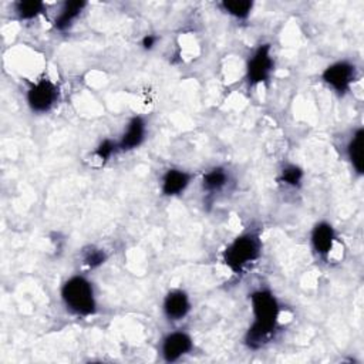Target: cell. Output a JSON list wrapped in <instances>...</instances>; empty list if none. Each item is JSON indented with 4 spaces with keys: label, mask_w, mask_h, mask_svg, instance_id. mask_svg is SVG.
Listing matches in <instances>:
<instances>
[{
    "label": "cell",
    "mask_w": 364,
    "mask_h": 364,
    "mask_svg": "<svg viewBox=\"0 0 364 364\" xmlns=\"http://www.w3.org/2000/svg\"><path fill=\"white\" fill-rule=\"evenodd\" d=\"M145 135H146L145 119L139 115L132 117L128 121V124L121 135V139L118 141V149L119 151H131V149L138 148L144 142Z\"/></svg>",
    "instance_id": "8fae6325"
},
{
    "label": "cell",
    "mask_w": 364,
    "mask_h": 364,
    "mask_svg": "<svg viewBox=\"0 0 364 364\" xmlns=\"http://www.w3.org/2000/svg\"><path fill=\"white\" fill-rule=\"evenodd\" d=\"M274 67L270 44H260L252 53L246 64V78L250 85H257L269 80Z\"/></svg>",
    "instance_id": "5b68a950"
},
{
    "label": "cell",
    "mask_w": 364,
    "mask_h": 364,
    "mask_svg": "<svg viewBox=\"0 0 364 364\" xmlns=\"http://www.w3.org/2000/svg\"><path fill=\"white\" fill-rule=\"evenodd\" d=\"M229 182V172L223 166H213L202 176V189L208 193L220 192Z\"/></svg>",
    "instance_id": "5bb4252c"
},
{
    "label": "cell",
    "mask_w": 364,
    "mask_h": 364,
    "mask_svg": "<svg viewBox=\"0 0 364 364\" xmlns=\"http://www.w3.org/2000/svg\"><path fill=\"white\" fill-rule=\"evenodd\" d=\"M336 239L337 236L333 225L326 220L317 222L313 226L310 233V242H311L313 250L321 257H327L333 252Z\"/></svg>",
    "instance_id": "9c48e42d"
},
{
    "label": "cell",
    "mask_w": 364,
    "mask_h": 364,
    "mask_svg": "<svg viewBox=\"0 0 364 364\" xmlns=\"http://www.w3.org/2000/svg\"><path fill=\"white\" fill-rule=\"evenodd\" d=\"M193 348L192 337L182 330L171 331L161 340V355L166 363H173L189 354Z\"/></svg>",
    "instance_id": "52a82bcc"
},
{
    "label": "cell",
    "mask_w": 364,
    "mask_h": 364,
    "mask_svg": "<svg viewBox=\"0 0 364 364\" xmlns=\"http://www.w3.org/2000/svg\"><path fill=\"white\" fill-rule=\"evenodd\" d=\"M192 175L183 169L169 168L161 178V192L164 196H178L186 191Z\"/></svg>",
    "instance_id": "30bf717a"
},
{
    "label": "cell",
    "mask_w": 364,
    "mask_h": 364,
    "mask_svg": "<svg viewBox=\"0 0 364 364\" xmlns=\"http://www.w3.org/2000/svg\"><path fill=\"white\" fill-rule=\"evenodd\" d=\"M85 6V1H64L54 17V27L58 31L68 30L74 24V21L81 16Z\"/></svg>",
    "instance_id": "7c38bea8"
},
{
    "label": "cell",
    "mask_w": 364,
    "mask_h": 364,
    "mask_svg": "<svg viewBox=\"0 0 364 364\" xmlns=\"http://www.w3.org/2000/svg\"><path fill=\"white\" fill-rule=\"evenodd\" d=\"M107 260V253L100 249V247H88L82 252V263L88 267V269H95L100 267L105 263Z\"/></svg>",
    "instance_id": "ac0fdd59"
},
{
    "label": "cell",
    "mask_w": 364,
    "mask_h": 364,
    "mask_svg": "<svg viewBox=\"0 0 364 364\" xmlns=\"http://www.w3.org/2000/svg\"><path fill=\"white\" fill-rule=\"evenodd\" d=\"M191 299L182 289L169 290L162 301V313L169 321H181L191 311Z\"/></svg>",
    "instance_id": "ba28073f"
},
{
    "label": "cell",
    "mask_w": 364,
    "mask_h": 364,
    "mask_svg": "<svg viewBox=\"0 0 364 364\" xmlns=\"http://www.w3.org/2000/svg\"><path fill=\"white\" fill-rule=\"evenodd\" d=\"M118 151V142H115V141H112V139H104V141H101L100 144H98V146L95 148V151L92 152V155L101 162V164H104V162H107L111 156H112V154H115Z\"/></svg>",
    "instance_id": "d6986e66"
},
{
    "label": "cell",
    "mask_w": 364,
    "mask_h": 364,
    "mask_svg": "<svg viewBox=\"0 0 364 364\" xmlns=\"http://www.w3.org/2000/svg\"><path fill=\"white\" fill-rule=\"evenodd\" d=\"M219 7L226 14L235 18H247L253 10V1L250 0H223L219 3Z\"/></svg>",
    "instance_id": "2e32d148"
},
{
    "label": "cell",
    "mask_w": 364,
    "mask_h": 364,
    "mask_svg": "<svg viewBox=\"0 0 364 364\" xmlns=\"http://www.w3.org/2000/svg\"><path fill=\"white\" fill-rule=\"evenodd\" d=\"M363 142H364V129H363V127H358L353 131V134L346 145L347 158H348L353 169L358 175L363 173Z\"/></svg>",
    "instance_id": "4fadbf2b"
},
{
    "label": "cell",
    "mask_w": 364,
    "mask_h": 364,
    "mask_svg": "<svg viewBox=\"0 0 364 364\" xmlns=\"http://www.w3.org/2000/svg\"><path fill=\"white\" fill-rule=\"evenodd\" d=\"M58 95L60 91L57 84L53 80L43 77L28 87L26 92V100L33 112L44 114L55 105V102L58 101Z\"/></svg>",
    "instance_id": "277c9868"
},
{
    "label": "cell",
    "mask_w": 364,
    "mask_h": 364,
    "mask_svg": "<svg viewBox=\"0 0 364 364\" xmlns=\"http://www.w3.org/2000/svg\"><path fill=\"white\" fill-rule=\"evenodd\" d=\"M64 307L74 316L90 317L97 311L94 284L82 274L68 277L60 290Z\"/></svg>",
    "instance_id": "7a4b0ae2"
},
{
    "label": "cell",
    "mask_w": 364,
    "mask_h": 364,
    "mask_svg": "<svg viewBox=\"0 0 364 364\" xmlns=\"http://www.w3.org/2000/svg\"><path fill=\"white\" fill-rule=\"evenodd\" d=\"M303 169L297 165H293V164H289L286 165L282 171H280V176H279V181L287 186H300L301 181H303Z\"/></svg>",
    "instance_id": "e0dca14e"
},
{
    "label": "cell",
    "mask_w": 364,
    "mask_h": 364,
    "mask_svg": "<svg viewBox=\"0 0 364 364\" xmlns=\"http://www.w3.org/2000/svg\"><path fill=\"white\" fill-rule=\"evenodd\" d=\"M46 10V4L38 0H27V1H16L13 4V11L16 13L18 20H33L43 14Z\"/></svg>",
    "instance_id": "9a60e30c"
},
{
    "label": "cell",
    "mask_w": 364,
    "mask_h": 364,
    "mask_svg": "<svg viewBox=\"0 0 364 364\" xmlns=\"http://www.w3.org/2000/svg\"><path fill=\"white\" fill-rule=\"evenodd\" d=\"M250 309L253 321L245 334V344L257 350L274 337L280 306L276 296L269 289H259L250 294Z\"/></svg>",
    "instance_id": "6da1fadb"
},
{
    "label": "cell",
    "mask_w": 364,
    "mask_h": 364,
    "mask_svg": "<svg viewBox=\"0 0 364 364\" xmlns=\"http://www.w3.org/2000/svg\"><path fill=\"white\" fill-rule=\"evenodd\" d=\"M321 78L331 90L343 95L350 91L353 82L355 81L357 68L347 60L336 61L323 70Z\"/></svg>",
    "instance_id": "8992f818"
},
{
    "label": "cell",
    "mask_w": 364,
    "mask_h": 364,
    "mask_svg": "<svg viewBox=\"0 0 364 364\" xmlns=\"http://www.w3.org/2000/svg\"><path fill=\"white\" fill-rule=\"evenodd\" d=\"M156 41H158V37H156V36H154V34H146V36H144V38H142V41H141V46H142L145 50H151V48H154V46L156 44Z\"/></svg>",
    "instance_id": "ffe728a7"
},
{
    "label": "cell",
    "mask_w": 364,
    "mask_h": 364,
    "mask_svg": "<svg viewBox=\"0 0 364 364\" xmlns=\"http://www.w3.org/2000/svg\"><path fill=\"white\" fill-rule=\"evenodd\" d=\"M262 255V242L257 233L246 232L236 236L222 252L225 266L235 274L246 272Z\"/></svg>",
    "instance_id": "3957f363"
}]
</instances>
